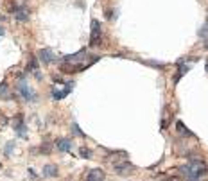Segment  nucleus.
I'll return each instance as SVG.
<instances>
[{
  "label": "nucleus",
  "mask_w": 208,
  "mask_h": 181,
  "mask_svg": "<svg viewBox=\"0 0 208 181\" xmlns=\"http://www.w3.org/2000/svg\"><path fill=\"white\" fill-rule=\"evenodd\" d=\"M16 88H18V92H20V95H22V99H23V101H27V102L36 101V93L29 88V84H27L25 81H20V83L16 84Z\"/></svg>",
  "instance_id": "f257e3e1"
},
{
  "label": "nucleus",
  "mask_w": 208,
  "mask_h": 181,
  "mask_svg": "<svg viewBox=\"0 0 208 181\" xmlns=\"http://www.w3.org/2000/svg\"><path fill=\"white\" fill-rule=\"evenodd\" d=\"M101 39H102V34H101V23H99V20H92V36H90V45H92V47L101 45Z\"/></svg>",
  "instance_id": "f03ea898"
},
{
  "label": "nucleus",
  "mask_w": 208,
  "mask_h": 181,
  "mask_svg": "<svg viewBox=\"0 0 208 181\" xmlns=\"http://www.w3.org/2000/svg\"><path fill=\"white\" fill-rule=\"evenodd\" d=\"M66 84V88H63V90H57V88H52V99L54 101H61V99H65L70 92H72V88H74V83H65Z\"/></svg>",
  "instance_id": "7ed1b4c3"
},
{
  "label": "nucleus",
  "mask_w": 208,
  "mask_h": 181,
  "mask_svg": "<svg viewBox=\"0 0 208 181\" xmlns=\"http://www.w3.org/2000/svg\"><path fill=\"white\" fill-rule=\"evenodd\" d=\"M113 169H115L117 174H131L135 167H133V163H129V162H119V163L113 165Z\"/></svg>",
  "instance_id": "20e7f679"
},
{
  "label": "nucleus",
  "mask_w": 208,
  "mask_h": 181,
  "mask_svg": "<svg viewBox=\"0 0 208 181\" xmlns=\"http://www.w3.org/2000/svg\"><path fill=\"white\" fill-rule=\"evenodd\" d=\"M38 56H40V59L45 63V65H48V63H52L56 57H54V52L50 50V48H41L40 52H38Z\"/></svg>",
  "instance_id": "39448f33"
},
{
  "label": "nucleus",
  "mask_w": 208,
  "mask_h": 181,
  "mask_svg": "<svg viewBox=\"0 0 208 181\" xmlns=\"http://www.w3.org/2000/svg\"><path fill=\"white\" fill-rule=\"evenodd\" d=\"M86 181H104V172L101 169H92L86 174Z\"/></svg>",
  "instance_id": "423d86ee"
},
{
  "label": "nucleus",
  "mask_w": 208,
  "mask_h": 181,
  "mask_svg": "<svg viewBox=\"0 0 208 181\" xmlns=\"http://www.w3.org/2000/svg\"><path fill=\"white\" fill-rule=\"evenodd\" d=\"M86 59V52L81 50L77 54H72V56H65V63H79V61H84Z\"/></svg>",
  "instance_id": "0eeeda50"
},
{
  "label": "nucleus",
  "mask_w": 208,
  "mask_h": 181,
  "mask_svg": "<svg viewBox=\"0 0 208 181\" xmlns=\"http://www.w3.org/2000/svg\"><path fill=\"white\" fill-rule=\"evenodd\" d=\"M14 131L20 136H25V124H23V117L22 115H16V118H14Z\"/></svg>",
  "instance_id": "6e6552de"
},
{
  "label": "nucleus",
  "mask_w": 208,
  "mask_h": 181,
  "mask_svg": "<svg viewBox=\"0 0 208 181\" xmlns=\"http://www.w3.org/2000/svg\"><path fill=\"white\" fill-rule=\"evenodd\" d=\"M56 147H57L61 153H68V151L72 149V142H70L68 138H59V140L56 142Z\"/></svg>",
  "instance_id": "1a4fd4ad"
},
{
  "label": "nucleus",
  "mask_w": 208,
  "mask_h": 181,
  "mask_svg": "<svg viewBox=\"0 0 208 181\" xmlns=\"http://www.w3.org/2000/svg\"><path fill=\"white\" fill-rule=\"evenodd\" d=\"M176 129H178V133H180V135H183V136H194V133H192L190 129H187V126H185L181 120H178V122H176Z\"/></svg>",
  "instance_id": "9d476101"
},
{
  "label": "nucleus",
  "mask_w": 208,
  "mask_h": 181,
  "mask_svg": "<svg viewBox=\"0 0 208 181\" xmlns=\"http://www.w3.org/2000/svg\"><path fill=\"white\" fill-rule=\"evenodd\" d=\"M14 18H16L18 22H27V20H29V11H27L25 7H20V9L14 13Z\"/></svg>",
  "instance_id": "9b49d317"
},
{
  "label": "nucleus",
  "mask_w": 208,
  "mask_h": 181,
  "mask_svg": "<svg viewBox=\"0 0 208 181\" xmlns=\"http://www.w3.org/2000/svg\"><path fill=\"white\" fill-rule=\"evenodd\" d=\"M43 176L56 178V176H57V167H56V165H45V167H43Z\"/></svg>",
  "instance_id": "f8f14e48"
},
{
  "label": "nucleus",
  "mask_w": 208,
  "mask_h": 181,
  "mask_svg": "<svg viewBox=\"0 0 208 181\" xmlns=\"http://www.w3.org/2000/svg\"><path fill=\"white\" fill-rule=\"evenodd\" d=\"M34 70H38V61H36V57L32 56V57L29 59V65H27V72H34Z\"/></svg>",
  "instance_id": "ddd939ff"
},
{
  "label": "nucleus",
  "mask_w": 208,
  "mask_h": 181,
  "mask_svg": "<svg viewBox=\"0 0 208 181\" xmlns=\"http://www.w3.org/2000/svg\"><path fill=\"white\" fill-rule=\"evenodd\" d=\"M79 154H81L83 158H92V151L86 149V147H81V149H79Z\"/></svg>",
  "instance_id": "4468645a"
},
{
  "label": "nucleus",
  "mask_w": 208,
  "mask_h": 181,
  "mask_svg": "<svg viewBox=\"0 0 208 181\" xmlns=\"http://www.w3.org/2000/svg\"><path fill=\"white\" fill-rule=\"evenodd\" d=\"M13 147H14V142H9L7 145H5V156H11V153H13Z\"/></svg>",
  "instance_id": "2eb2a0df"
},
{
  "label": "nucleus",
  "mask_w": 208,
  "mask_h": 181,
  "mask_svg": "<svg viewBox=\"0 0 208 181\" xmlns=\"http://www.w3.org/2000/svg\"><path fill=\"white\" fill-rule=\"evenodd\" d=\"M0 95H2V97H7V84H5V83L0 84Z\"/></svg>",
  "instance_id": "dca6fc26"
},
{
  "label": "nucleus",
  "mask_w": 208,
  "mask_h": 181,
  "mask_svg": "<svg viewBox=\"0 0 208 181\" xmlns=\"http://www.w3.org/2000/svg\"><path fill=\"white\" fill-rule=\"evenodd\" d=\"M72 131H74L75 135H79V136H83V131L79 129V126H77V124H72Z\"/></svg>",
  "instance_id": "f3484780"
},
{
  "label": "nucleus",
  "mask_w": 208,
  "mask_h": 181,
  "mask_svg": "<svg viewBox=\"0 0 208 181\" xmlns=\"http://www.w3.org/2000/svg\"><path fill=\"white\" fill-rule=\"evenodd\" d=\"M207 31H208V22L205 23V25H203V29L199 31V36H205V32H207Z\"/></svg>",
  "instance_id": "a211bd4d"
},
{
  "label": "nucleus",
  "mask_w": 208,
  "mask_h": 181,
  "mask_svg": "<svg viewBox=\"0 0 208 181\" xmlns=\"http://www.w3.org/2000/svg\"><path fill=\"white\" fill-rule=\"evenodd\" d=\"M4 32H5V29H4V27H2V25H0V36H2V34H4Z\"/></svg>",
  "instance_id": "6ab92c4d"
},
{
  "label": "nucleus",
  "mask_w": 208,
  "mask_h": 181,
  "mask_svg": "<svg viewBox=\"0 0 208 181\" xmlns=\"http://www.w3.org/2000/svg\"><path fill=\"white\" fill-rule=\"evenodd\" d=\"M203 47H205V48H208V39H205V43H203Z\"/></svg>",
  "instance_id": "aec40b11"
},
{
  "label": "nucleus",
  "mask_w": 208,
  "mask_h": 181,
  "mask_svg": "<svg viewBox=\"0 0 208 181\" xmlns=\"http://www.w3.org/2000/svg\"><path fill=\"white\" fill-rule=\"evenodd\" d=\"M205 66H207V70H208V61H207V65H205Z\"/></svg>",
  "instance_id": "412c9836"
}]
</instances>
